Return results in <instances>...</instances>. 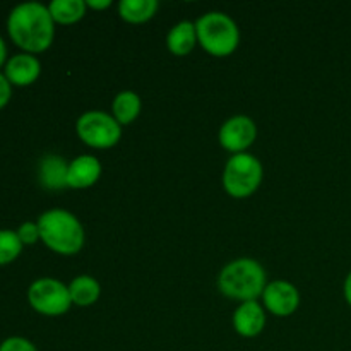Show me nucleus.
<instances>
[{
    "label": "nucleus",
    "instance_id": "obj_25",
    "mask_svg": "<svg viewBox=\"0 0 351 351\" xmlns=\"http://www.w3.org/2000/svg\"><path fill=\"white\" fill-rule=\"evenodd\" d=\"M7 47H5V41H3V38L0 36V69L3 67V65L7 64Z\"/></svg>",
    "mask_w": 351,
    "mask_h": 351
},
{
    "label": "nucleus",
    "instance_id": "obj_23",
    "mask_svg": "<svg viewBox=\"0 0 351 351\" xmlns=\"http://www.w3.org/2000/svg\"><path fill=\"white\" fill-rule=\"evenodd\" d=\"M112 5L110 0H86V7L93 10H105Z\"/></svg>",
    "mask_w": 351,
    "mask_h": 351
},
{
    "label": "nucleus",
    "instance_id": "obj_7",
    "mask_svg": "<svg viewBox=\"0 0 351 351\" xmlns=\"http://www.w3.org/2000/svg\"><path fill=\"white\" fill-rule=\"evenodd\" d=\"M27 302L31 308L45 317H60L72 307L67 285L55 278H40L27 288Z\"/></svg>",
    "mask_w": 351,
    "mask_h": 351
},
{
    "label": "nucleus",
    "instance_id": "obj_14",
    "mask_svg": "<svg viewBox=\"0 0 351 351\" xmlns=\"http://www.w3.org/2000/svg\"><path fill=\"white\" fill-rule=\"evenodd\" d=\"M197 43V29L192 21H180L167 34V48L175 57H185Z\"/></svg>",
    "mask_w": 351,
    "mask_h": 351
},
{
    "label": "nucleus",
    "instance_id": "obj_4",
    "mask_svg": "<svg viewBox=\"0 0 351 351\" xmlns=\"http://www.w3.org/2000/svg\"><path fill=\"white\" fill-rule=\"evenodd\" d=\"M197 43L213 57H228L239 48L240 29L235 21L225 12L211 10L195 21Z\"/></svg>",
    "mask_w": 351,
    "mask_h": 351
},
{
    "label": "nucleus",
    "instance_id": "obj_1",
    "mask_svg": "<svg viewBox=\"0 0 351 351\" xmlns=\"http://www.w3.org/2000/svg\"><path fill=\"white\" fill-rule=\"evenodd\" d=\"M7 33L24 53H43L55 40V23L48 5L24 2L14 7L7 17Z\"/></svg>",
    "mask_w": 351,
    "mask_h": 351
},
{
    "label": "nucleus",
    "instance_id": "obj_12",
    "mask_svg": "<svg viewBox=\"0 0 351 351\" xmlns=\"http://www.w3.org/2000/svg\"><path fill=\"white\" fill-rule=\"evenodd\" d=\"M103 168L95 154H81L69 163L67 187L89 189L101 178Z\"/></svg>",
    "mask_w": 351,
    "mask_h": 351
},
{
    "label": "nucleus",
    "instance_id": "obj_2",
    "mask_svg": "<svg viewBox=\"0 0 351 351\" xmlns=\"http://www.w3.org/2000/svg\"><path fill=\"white\" fill-rule=\"evenodd\" d=\"M40 240L58 256H75L86 242L84 226L67 209H48L38 218Z\"/></svg>",
    "mask_w": 351,
    "mask_h": 351
},
{
    "label": "nucleus",
    "instance_id": "obj_3",
    "mask_svg": "<svg viewBox=\"0 0 351 351\" xmlns=\"http://www.w3.org/2000/svg\"><path fill=\"white\" fill-rule=\"evenodd\" d=\"M266 269L252 257H240L226 264L218 274V288L226 298L240 304L263 297L266 288Z\"/></svg>",
    "mask_w": 351,
    "mask_h": 351
},
{
    "label": "nucleus",
    "instance_id": "obj_6",
    "mask_svg": "<svg viewBox=\"0 0 351 351\" xmlns=\"http://www.w3.org/2000/svg\"><path fill=\"white\" fill-rule=\"evenodd\" d=\"M75 134L88 147L112 149L122 139V125L101 110L84 112L75 122Z\"/></svg>",
    "mask_w": 351,
    "mask_h": 351
},
{
    "label": "nucleus",
    "instance_id": "obj_15",
    "mask_svg": "<svg viewBox=\"0 0 351 351\" xmlns=\"http://www.w3.org/2000/svg\"><path fill=\"white\" fill-rule=\"evenodd\" d=\"M69 293H71L72 305L91 307L101 297V287H99L98 280L89 274H79L69 285Z\"/></svg>",
    "mask_w": 351,
    "mask_h": 351
},
{
    "label": "nucleus",
    "instance_id": "obj_17",
    "mask_svg": "<svg viewBox=\"0 0 351 351\" xmlns=\"http://www.w3.org/2000/svg\"><path fill=\"white\" fill-rule=\"evenodd\" d=\"M120 19L129 24H144L156 16L160 3L156 0H122L117 5Z\"/></svg>",
    "mask_w": 351,
    "mask_h": 351
},
{
    "label": "nucleus",
    "instance_id": "obj_19",
    "mask_svg": "<svg viewBox=\"0 0 351 351\" xmlns=\"http://www.w3.org/2000/svg\"><path fill=\"white\" fill-rule=\"evenodd\" d=\"M23 247L14 230H0V266L14 263L23 252Z\"/></svg>",
    "mask_w": 351,
    "mask_h": 351
},
{
    "label": "nucleus",
    "instance_id": "obj_11",
    "mask_svg": "<svg viewBox=\"0 0 351 351\" xmlns=\"http://www.w3.org/2000/svg\"><path fill=\"white\" fill-rule=\"evenodd\" d=\"M41 74V62L38 60L36 55L31 53H17L7 60L3 75L10 86L17 88H26V86L34 84Z\"/></svg>",
    "mask_w": 351,
    "mask_h": 351
},
{
    "label": "nucleus",
    "instance_id": "obj_5",
    "mask_svg": "<svg viewBox=\"0 0 351 351\" xmlns=\"http://www.w3.org/2000/svg\"><path fill=\"white\" fill-rule=\"evenodd\" d=\"M264 168L250 153L232 154L223 170V189L233 199H247L259 191Z\"/></svg>",
    "mask_w": 351,
    "mask_h": 351
},
{
    "label": "nucleus",
    "instance_id": "obj_22",
    "mask_svg": "<svg viewBox=\"0 0 351 351\" xmlns=\"http://www.w3.org/2000/svg\"><path fill=\"white\" fill-rule=\"evenodd\" d=\"M12 98V86L3 74H0V110L5 108Z\"/></svg>",
    "mask_w": 351,
    "mask_h": 351
},
{
    "label": "nucleus",
    "instance_id": "obj_21",
    "mask_svg": "<svg viewBox=\"0 0 351 351\" xmlns=\"http://www.w3.org/2000/svg\"><path fill=\"white\" fill-rule=\"evenodd\" d=\"M0 351H38V348L29 339L21 338V336H10L0 343Z\"/></svg>",
    "mask_w": 351,
    "mask_h": 351
},
{
    "label": "nucleus",
    "instance_id": "obj_16",
    "mask_svg": "<svg viewBox=\"0 0 351 351\" xmlns=\"http://www.w3.org/2000/svg\"><path fill=\"white\" fill-rule=\"evenodd\" d=\"M141 110H143V101L136 91L125 89L113 98L112 115L122 127L130 125L141 115Z\"/></svg>",
    "mask_w": 351,
    "mask_h": 351
},
{
    "label": "nucleus",
    "instance_id": "obj_20",
    "mask_svg": "<svg viewBox=\"0 0 351 351\" xmlns=\"http://www.w3.org/2000/svg\"><path fill=\"white\" fill-rule=\"evenodd\" d=\"M17 237L23 242V245H34V243L40 240V228H38V223L26 221L16 230Z\"/></svg>",
    "mask_w": 351,
    "mask_h": 351
},
{
    "label": "nucleus",
    "instance_id": "obj_8",
    "mask_svg": "<svg viewBox=\"0 0 351 351\" xmlns=\"http://www.w3.org/2000/svg\"><path fill=\"white\" fill-rule=\"evenodd\" d=\"M257 139V125L250 117L235 115L226 120L218 132V141L225 151L232 154L247 153Z\"/></svg>",
    "mask_w": 351,
    "mask_h": 351
},
{
    "label": "nucleus",
    "instance_id": "obj_10",
    "mask_svg": "<svg viewBox=\"0 0 351 351\" xmlns=\"http://www.w3.org/2000/svg\"><path fill=\"white\" fill-rule=\"evenodd\" d=\"M233 329L242 338H256L266 328V312L257 300L243 302L233 312Z\"/></svg>",
    "mask_w": 351,
    "mask_h": 351
},
{
    "label": "nucleus",
    "instance_id": "obj_13",
    "mask_svg": "<svg viewBox=\"0 0 351 351\" xmlns=\"http://www.w3.org/2000/svg\"><path fill=\"white\" fill-rule=\"evenodd\" d=\"M69 163L58 154H47L38 167V180L47 191L57 192L67 189Z\"/></svg>",
    "mask_w": 351,
    "mask_h": 351
},
{
    "label": "nucleus",
    "instance_id": "obj_18",
    "mask_svg": "<svg viewBox=\"0 0 351 351\" xmlns=\"http://www.w3.org/2000/svg\"><path fill=\"white\" fill-rule=\"evenodd\" d=\"M48 10L55 24L71 26L86 16L88 7L84 0H53L48 3Z\"/></svg>",
    "mask_w": 351,
    "mask_h": 351
},
{
    "label": "nucleus",
    "instance_id": "obj_9",
    "mask_svg": "<svg viewBox=\"0 0 351 351\" xmlns=\"http://www.w3.org/2000/svg\"><path fill=\"white\" fill-rule=\"evenodd\" d=\"M261 298L266 311L276 317H290L300 307V291L293 283L285 280L267 283Z\"/></svg>",
    "mask_w": 351,
    "mask_h": 351
},
{
    "label": "nucleus",
    "instance_id": "obj_24",
    "mask_svg": "<svg viewBox=\"0 0 351 351\" xmlns=\"http://www.w3.org/2000/svg\"><path fill=\"white\" fill-rule=\"evenodd\" d=\"M343 293H345L346 304L351 307V271L348 273V276H346L345 285H343Z\"/></svg>",
    "mask_w": 351,
    "mask_h": 351
}]
</instances>
